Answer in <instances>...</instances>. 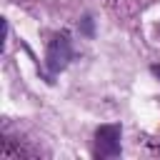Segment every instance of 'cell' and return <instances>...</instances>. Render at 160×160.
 Here are the masks:
<instances>
[{"label": "cell", "instance_id": "obj_1", "mask_svg": "<svg viewBox=\"0 0 160 160\" xmlns=\"http://www.w3.org/2000/svg\"><path fill=\"white\" fill-rule=\"evenodd\" d=\"M118 135H120V128H118V125H105V128H100V130H98V148H100V145H105V148H102L100 152H95V155H118V150H120Z\"/></svg>", "mask_w": 160, "mask_h": 160}, {"label": "cell", "instance_id": "obj_2", "mask_svg": "<svg viewBox=\"0 0 160 160\" xmlns=\"http://www.w3.org/2000/svg\"><path fill=\"white\" fill-rule=\"evenodd\" d=\"M65 58H68V38L62 35V38H55V40L50 42L48 60L52 62V68H60V65L65 62Z\"/></svg>", "mask_w": 160, "mask_h": 160}]
</instances>
